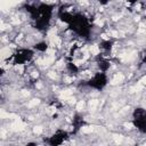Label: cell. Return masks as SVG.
Segmentation results:
<instances>
[{
	"mask_svg": "<svg viewBox=\"0 0 146 146\" xmlns=\"http://www.w3.org/2000/svg\"><path fill=\"white\" fill-rule=\"evenodd\" d=\"M58 18L67 25V29L75 35L88 40L91 35L92 23L90 18L81 11L67 10L64 7H60L57 11Z\"/></svg>",
	"mask_w": 146,
	"mask_h": 146,
	"instance_id": "obj_1",
	"label": "cell"
},
{
	"mask_svg": "<svg viewBox=\"0 0 146 146\" xmlns=\"http://www.w3.org/2000/svg\"><path fill=\"white\" fill-rule=\"evenodd\" d=\"M55 6L46 2L39 3H26L25 10L30 15L33 27L39 32H46L51 23L54 16Z\"/></svg>",
	"mask_w": 146,
	"mask_h": 146,
	"instance_id": "obj_2",
	"label": "cell"
},
{
	"mask_svg": "<svg viewBox=\"0 0 146 146\" xmlns=\"http://www.w3.org/2000/svg\"><path fill=\"white\" fill-rule=\"evenodd\" d=\"M34 55H35V50L33 48L21 47V48H17L10 55L8 60L14 66H22V65H25V64L30 63L34 58Z\"/></svg>",
	"mask_w": 146,
	"mask_h": 146,
	"instance_id": "obj_3",
	"label": "cell"
},
{
	"mask_svg": "<svg viewBox=\"0 0 146 146\" xmlns=\"http://www.w3.org/2000/svg\"><path fill=\"white\" fill-rule=\"evenodd\" d=\"M82 84L84 87L90 88V89H94V90H97V91H102L108 84V75H107V73L98 71V72L94 73L89 79L84 80Z\"/></svg>",
	"mask_w": 146,
	"mask_h": 146,
	"instance_id": "obj_4",
	"label": "cell"
},
{
	"mask_svg": "<svg viewBox=\"0 0 146 146\" xmlns=\"http://www.w3.org/2000/svg\"><path fill=\"white\" fill-rule=\"evenodd\" d=\"M131 124L141 135H146V108L137 106L131 113Z\"/></svg>",
	"mask_w": 146,
	"mask_h": 146,
	"instance_id": "obj_5",
	"label": "cell"
},
{
	"mask_svg": "<svg viewBox=\"0 0 146 146\" xmlns=\"http://www.w3.org/2000/svg\"><path fill=\"white\" fill-rule=\"evenodd\" d=\"M71 132L64 129H57L50 136L44 138V143L48 146H63L70 139Z\"/></svg>",
	"mask_w": 146,
	"mask_h": 146,
	"instance_id": "obj_6",
	"label": "cell"
},
{
	"mask_svg": "<svg viewBox=\"0 0 146 146\" xmlns=\"http://www.w3.org/2000/svg\"><path fill=\"white\" fill-rule=\"evenodd\" d=\"M95 64H96L98 71L99 72H104V73H106L111 67V62H110L108 57H106V56H104L102 54H98L95 57Z\"/></svg>",
	"mask_w": 146,
	"mask_h": 146,
	"instance_id": "obj_7",
	"label": "cell"
},
{
	"mask_svg": "<svg viewBox=\"0 0 146 146\" xmlns=\"http://www.w3.org/2000/svg\"><path fill=\"white\" fill-rule=\"evenodd\" d=\"M86 124H87V122H86V119L83 117V115L76 113V114L73 116V119H72V131H71V135L78 133L79 130H80L82 127H84Z\"/></svg>",
	"mask_w": 146,
	"mask_h": 146,
	"instance_id": "obj_8",
	"label": "cell"
},
{
	"mask_svg": "<svg viewBox=\"0 0 146 146\" xmlns=\"http://www.w3.org/2000/svg\"><path fill=\"white\" fill-rule=\"evenodd\" d=\"M113 44H114L113 40H103V41H100V42H99V44H98L99 50H100V52H99V54H102V55H104V56L108 57V56H110V54L112 52Z\"/></svg>",
	"mask_w": 146,
	"mask_h": 146,
	"instance_id": "obj_9",
	"label": "cell"
},
{
	"mask_svg": "<svg viewBox=\"0 0 146 146\" xmlns=\"http://www.w3.org/2000/svg\"><path fill=\"white\" fill-rule=\"evenodd\" d=\"M33 49L35 51H39V52H44L48 49V43L46 41H39L33 46Z\"/></svg>",
	"mask_w": 146,
	"mask_h": 146,
	"instance_id": "obj_10",
	"label": "cell"
},
{
	"mask_svg": "<svg viewBox=\"0 0 146 146\" xmlns=\"http://www.w3.org/2000/svg\"><path fill=\"white\" fill-rule=\"evenodd\" d=\"M138 70L140 72H143L144 74H146V54L143 56V58L140 59L139 62V65H138Z\"/></svg>",
	"mask_w": 146,
	"mask_h": 146,
	"instance_id": "obj_11",
	"label": "cell"
},
{
	"mask_svg": "<svg viewBox=\"0 0 146 146\" xmlns=\"http://www.w3.org/2000/svg\"><path fill=\"white\" fill-rule=\"evenodd\" d=\"M24 146H38V144H36V143H34V141H30V143L25 144Z\"/></svg>",
	"mask_w": 146,
	"mask_h": 146,
	"instance_id": "obj_12",
	"label": "cell"
}]
</instances>
